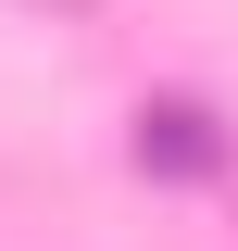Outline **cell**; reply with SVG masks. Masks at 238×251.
Listing matches in <instances>:
<instances>
[{"label": "cell", "mask_w": 238, "mask_h": 251, "mask_svg": "<svg viewBox=\"0 0 238 251\" xmlns=\"http://www.w3.org/2000/svg\"><path fill=\"white\" fill-rule=\"evenodd\" d=\"M138 163H163V176H213L226 138H213L201 100H150V113H138Z\"/></svg>", "instance_id": "1"}]
</instances>
